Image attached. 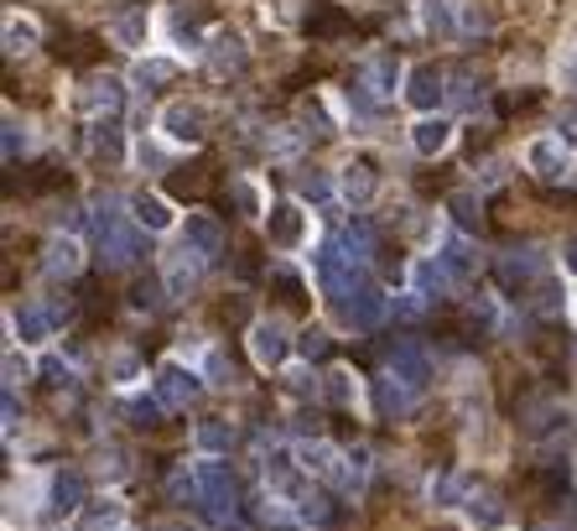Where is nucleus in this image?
Returning <instances> with one entry per match:
<instances>
[{"mask_svg": "<svg viewBox=\"0 0 577 531\" xmlns=\"http://www.w3.org/2000/svg\"><path fill=\"white\" fill-rule=\"evenodd\" d=\"M94 235L104 245V266H136L146 256V235H141L136 219H125V208L120 204H100L94 214Z\"/></svg>", "mask_w": 577, "mask_h": 531, "instance_id": "f257e3e1", "label": "nucleus"}, {"mask_svg": "<svg viewBox=\"0 0 577 531\" xmlns=\"http://www.w3.org/2000/svg\"><path fill=\"white\" fill-rule=\"evenodd\" d=\"M312 276H318V287H323L328 297H349V292H359L354 287V256H349L339 241H328V245L312 251Z\"/></svg>", "mask_w": 577, "mask_h": 531, "instance_id": "f03ea898", "label": "nucleus"}, {"mask_svg": "<svg viewBox=\"0 0 577 531\" xmlns=\"http://www.w3.org/2000/svg\"><path fill=\"white\" fill-rule=\"evenodd\" d=\"M395 84H401V63H395L391 52H374V58H364L354 73V100L359 104H380L391 100Z\"/></svg>", "mask_w": 577, "mask_h": 531, "instance_id": "7ed1b4c3", "label": "nucleus"}, {"mask_svg": "<svg viewBox=\"0 0 577 531\" xmlns=\"http://www.w3.org/2000/svg\"><path fill=\"white\" fill-rule=\"evenodd\" d=\"M385 365H391V376L401 380V386H411L416 396H422L426 386H432V360H426V349H422V344L401 339V344L391 349V355H385Z\"/></svg>", "mask_w": 577, "mask_h": 531, "instance_id": "20e7f679", "label": "nucleus"}, {"mask_svg": "<svg viewBox=\"0 0 577 531\" xmlns=\"http://www.w3.org/2000/svg\"><path fill=\"white\" fill-rule=\"evenodd\" d=\"M84 500V474L79 469H58L48 480V500H42V521H69Z\"/></svg>", "mask_w": 577, "mask_h": 531, "instance_id": "39448f33", "label": "nucleus"}, {"mask_svg": "<svg viewBox=\"0 0 577 531\" xmlns=\"http://www.w3.org/2000/svg\"><path fill=\"white\" fill-rule=\"evenodd\" d=\"M198 506H204L208 515H229L235 511V474L224 469V463H204L198 469Z\"/></svg>", "mask_w": 577, "mask_h": 531, "instance_id": "423d86ee", "label": "nucleus"}, {"mask_svg": "<svg viewBox=\"0 0 577 531\" xmlns=\"http://www.w3.org/2000/svg\"><path fill=\"white\" fill-rule=\"evenodd\" d=\"M266 235H271V251H302L307 245V214L297 204H271Z\"/></svg>", "mask_w": 577, "mask_h": 531, "instance_id": "0eeeda50", "label": "nucleus"}, {"mask_svg": "<svg viewBox=\"0 0 577 531\" xmlns=\"http://www.w3.org/2000/svg\"><path fill=\"white\" fill-rule=\"evenodd\" d=\"M198 391H204V380L193 376V370H183V365H162V370H156V401L167 411L198 401Z\"/></svg>", "mask_w": 577, "mask_h": 531, "instance_id": "6e6552de", "label": "nucleus"}, {"mask_svg": "<svg viewBox=\"0 0 577 531\" xmlns=\"http://www.w3.org/2000/svg\"><path fill=\"white\" fill-rule=\"evenodd\" d=\"M208 110L204 104H193V100H172L167 110H162V131H167L172 141H187V146H193V141H204V131H208Z\"/></svg>", "mask_w": 577, "mask_h": 531, "instance_id": "1a4fd4ad", "label": "nucleus"}, {"mask_svg": "<svg viewBox=\"0 0 577 531\" xmlns=\"http://www.w3.org/2000/svg\"><path fill=\"white\" fill-rule=\"evenodd\" d=\"M526 167L536 172V177H567V167H573V152H567V141L557 136H536L526 146Z\"/></svg>", "mask_w": 577, "mask_h": 531, "instance_id": "9d476101", "label": "nucleus"}, {"mask_svg": "<svg viewBox=\"0 0 577 531\" xmlns=\"http://www.w3.org/2000/svg\"><path fill=\"white\" fill-rule=\"evenodd\" d=\"M250 355L260 370H281L291 355V334L281 324H255L250 328Z\"/></svg>", "mask_w": 577, "mask_h": 531, "instance_id": "9b49d317", "label": "nucleus"}, {"mask_svg": "<svg viewBox=\"0 0 577 531\" xmlns=\"http://www.w3.org/2000/svg\"><path fill=\"white\" fill-rule=\"evenodd\" d=\"M204 266H208V261L198 256V251H193L187 241L177 245V251L167 256V276H162V287H167V297H183V292L198 287V276H204Z\"/></svg>", "mask_w": 577, "mask_h": 531, "instance_id": "f8f14e48", "label": "nucleus"}, {"mask_svg": "<svg viewBox=\"0 0 577 531\" xmlns=\"http://www.w3.org/2000/svg\"><path fill=\"white\" fill-rule=\"evenodd\" d=\"M385 292L380 287H359L349 303H343V324L354 328V334H370V328H380V318H385Z\"/></svg>", "mask_w": 577, "mask_h": 531, "instance_id": "ddd939ff", "label": "nucleus"}, {"mask_svg": "<svg viewBox=\"0 0 577 531\" xmlns=\"http://www.w3.org/2000/svg\"><path fill=\"white\" fill-rule=\"evenodd\" d=\"M494 276H499V287L509 292V297H521L526 287H536V276H542V256L536 251H521V256H505L499 266H494Z\"/></svg>", "mask_w": 577, "mask_h": 531, "instance_id": "4468645a", "label": "nucleus"}, {"mask_svg": "<svg viewBox=\"0 0 577 531\" xmlns=\"http://www.w3.org/2000/svg\"><path fill=\"white\" fill-rule=\"evenodd\" d=\"M442 94H447V84H442V73H437V69H426V63H422V69H411V73H406V104H411V110L432 115Z\"/></svg>", "mask_w": 577, "mask_h": 531, "instance_id": "2eb2a0df", "label": "nucleus"}, {"mask_svg": "<svg viewBox=\"0 0 577 531\" xmlns=\"http://www.w3.org/2000/svg\"><path fill=\"white\" fill-rule=\"evenodd\" d=\"M89 156L104 162V167H120L125 162V136H120V125L110 115H100V121L89 125Z\"/></svg>", "mask_w": 577, "mask_h": 531, "instance_id": "dca6fc26", "label": "nucleus"}, {"mask_svg": "<svg viewBox=\"0 0 577 531\" xmlns=\"http://www.w3.org/2000/svg\"><path fill=\"white\" fill-rule=\"evenodd\" d=\"M120 104H125V89H120L110 73H104V79H89V84L79 89V110H89L94 121H100V115H115Z\"/></svg>", "mask_w": 577, "mask_h": 531, "instance_id": "f3484780", "label": "nucleus"}, {"mask_svg": "<svg viewBox=\"0 0 577 531\" xmlns=\"http://www.w3.org/2000/svg\"><path fill=\"white\" fill-rule=\"evenodd\" d=\"M411 146H416V156H442L447 146H453V121L422 115V121L411 125Z\"/></svg>", "mask_w": 577, "mask_h": 531, "instance_id": "a211bd4d", "label": "nucleus"}, {"mask_svg": "<svg viewBox=\"0 0 577 531\" xmlns=\"http://www.w3.org/2000/svg\"><path fill=\"white\" fill-rule=\"evenodd\" d=\"M183 241L198 251L204 261H214L224 251V229H219V219H208V214H187V224H183Z\"/></svg>", "mask_w": 577, "mask_h": 531, "instance_id": "6ab92c4d", "label": "nucleus"}, {"mask_svg": "<svg viewBox=\"0 0 577 531\" xmlns=\"http://www.w3.org/2000/svg\"><path fill=\"white\" fill-rule=\"evenodd\" d=\"M374 183H380V177H374V162H349V167H343V177H339L343 198H349L354 208H364L374 198Z\"/></svg>", "mask_w": 577, "mask_h": 531, "instance_id": "aec40b11", "label": "nucleus"}, {"mask_svg": "<svg viewBox=\"0 0 577 531\" xmlns=\"http://www.w3.org/2000/svg\"><path fill=\"white\" fill-rule=\"evenodd\" d=\"M131 219H136L141 229H172L177 214H172L167 198H156V193H136V198H131Z\"/></svg>", "mask_w": 577, "mask_h": 531, "instance_id": "412c9836", "label": "nucleus"}, {"mask_svg": "<svg viewBox=\"0 0 577 531\" xmlns=\"http://www.w3.org/2000/svg\"><path fill=\"white\" fill-rule=\"evenodd\" d=\"M146 32H152L146 6H131V11H120V17L110 21V37H115L120 48H141V42H146Z\"/></svg>", "mask_w": 577, "mask_h": 531, "instance_id": "4be33fe9", "label": "nucleus"}, {"mask_svg": "<svg viewBox=\"0 0 577 531\" xmlns=\"http://www.w3.org/2000/svg\"><path fill=\"white\" fill-rule=\"evenodd\" d=\"M11 328H17L21 344H48L52 339V313L48 308H17L11 313Z\"/></svg>", "mask_w": 577, "mask_h": 531, "instance_id": "5701e85b", "label": "nucleus"}, {"mask_svg": "<svg viewBox=\"0 0 577 531\" xmlns=\"http://www.w3.org/2000/svg\"><path fill=\"white\" fill-rule=\"evenodd\" d=\"M302 469L307 474H323V480H343V453L333 443H307L302 448Z\"/></svg>", "mask_w": 577, "mask_h": 531, "instance_id": "b1692460", "label": "nucleus"}, {"mask_svg": "<svg viewBox=\"0 0 577 531\" xmlns=\"http://www.w3.org/2000/svg\"><path fill=\"white\" fill-rule=\"evenodd\" d=\"M447 282H453V272L442 266V256H426L411 266V287L422 292V297H437V292H447Z\"/></svg>", "mask_w": 577, "mask_h": 531, "instance_id": "393cba45", "label": "nucleus"}, {"mask_svg": "<svg viewBox=\"0 0 577 531\" xmlns=\"http://www.w3.org/2000/svg\"><path fill=\"white\" fill-rule=\"evenodd\" d=\"M463 515H468V527L474 531H499L505 527V506L494 496H468L463 500Z\"/></svg>", "mask_w": 577, "mask_h": 531, "instance_id": "a878e982", "label": "nucleus"}, {"mask_svg": "<svg viewBox=\"0 0 577 531\" xmlns=\"http://www.w3.org/2000/svg\"><path fill=\"white\" fill-rule=\"evenodd\" d=\"M422 21L426 32H437L442 42L458 37V0H422Z\"/></svg>", "mask_w": 577, "mask_h": 531, "instance_id": "bb28decb", "label": "nucleus"}, {"mask_svg": "<svg viewBox=\"0 0 577 531\" xmlns=\"http://www.w3.org/2000/svg\"><path fill=\"white\" fill-rule=\"evenodd\" d=\"M84 266V251H79V241H52L48 256H42V272L48 276H73Z\"/></svg>", "mask_w": 577, "mask_h": 531, "instance_id": "cd10ccee", "label": "nucleus"}, {"mask_svg": "<svg viewBox=\"0 0 577 531\" xmlns=\"http://www.w3.org/2000/svg\"><path fill=\"white\" fill-rule=\"evenodd\" d=\"M6 527L17 531V527H32V500H37V480H21V484H11L6 490Z\"/></svg>", "mask_w": 577, "mask_h": 531, "instance_id": "c85d7f7f", "label": "nucleus"}, {"mask_svg": "<svg viewBox=\"0 0 577 531\" xmlns=\"http://www.w3.org/2000/svg\"><path fill=\"white\" fill-rule=\"evenodd\" d=\"M339 245H343V251H349V256H354V261H364V256H370V251H374V224L364 219V214H354V219L343 224Z\"/></svg>", "mask_w": 577, "mask_h": 531, "instance_id": "c756f323", "label": "nucleus"}, {"mask_svg": "<svg viewBox=\"0 0 577 531\" xmlns=\"http://www.w3.org/2000/svg\"><path fill=\"white\" fill-rule=\"evenodd\" d=\"M567 422H573V417H567L561 407H546V401H536V407H530V417H526V432H530V438H552V432H567Z\"/></svg>", "mask_w": 577, "mask_h": 531, "instance_id": "7c9ffc66", "label": "nucleus"}, {"mask_svg": "<svg viewBox=\"0 0 577 531\" xmlns=\"http://www.w3.org/2000/svg\"><path fill=\"white\" fill-rule=\"evenodd\" d=\"M437 256H442V266H447L453 276H468V272H474V251H468V241H463L458 229H453V235H442Z\"/></svg>", "mask_w": 577, "mask_h": 531, "instance_id": "2f4dec72", "label": "nucleus"}, {"mask_svg": "<svg viewBox=\"0 0 577 531\" xmlns=\"http://www.w3.org/2000/svg\"><path fill=\"white\" fill-rule=\"evenodd\" d=\"M266 484H271L276 496H302V480H297V469H291L287 453H271V459H266Z\"/></svg>", "mask_w": 577, "mask_h": 531, "instance_id": "473e14b6", "label": "nucleus"}, {"mask_svg": "<svg viewBox=\"0 0 577 531\" xmlns=\"http://www.w3.org/2000/svg\"><path fill=\"white\" fill-rule=\"evenodd\" d=\"M468 496H474V480L468 474H442V480H432V500L437 506H463Z\"/></svg>", "mask_w": 577, "mask_h": 531, "instance_id": "72a5a7b5", "label": "nucleus"}, {"mask_svg": "<svg viewBox=\"0 0 577 531\" xmlns=\"http://www.w3.org/2000/svg\"><path fill=\"white\" fill-rule=\"evenodd\" d=\"M84 531H125V506H120V500H100V506L84 515Z\"/></svg>", "mask_w": 577, "mask_h": 531, "instance_id": "f704fd0d", "label": "nucleus"}, {"mask_svg": "<svg viewBox=\"0 0 577 531\" xmlns=\"http://www.w3.org/2000/svg\"><path fill=\"white\" fill-rule=\"evenodd\" d=\"M214 69L229 73V69H245V42L235 32H219L214 37Z\"/></svg>", "mask_w": 577, "mask_h": 531, "instance_id": "c9c22d12", "label": "nucleus"}, {"mask_svg": "<svg viewBox=\"0 0 577 531\" xmlns=\"http://www.w3.org/2000/svg\"><path fill=\"white\" fill-rule=\"evenodd\" d=\"M193 443L204 448V453H229V443H235V428H229V422H198Z\"/></svg>", "mask_w": 577, "mask_h": 531, "instance_id": "e433bc0d", "label": "nucleus"}, {"mask_svg": "<svg viewBox=\"0 0 577 531\" xmlns=\"http://www.w3.org/2000/svg\"><path fill=\"white\" fill-rule=\"evenodd\" d=\"M37 48V21L11 17L6 21V52H32Z\"/></svg>", "mask_w": 577, "mask_h": 531, "instance_id": "4c0bfd02", "label": "nucleus"}, {"mask_svg": "<svg viewBox=\"0 0 577 531\" xmlns=\"http://www.w3.org/2000/svg\"><path fill=\"white\" fill-rule=\"evenodd\" d=\"M172 37H177V42H183V48H198V11H193V17H187V6L183 0H177V6H172Z\"/></svg>", "mask_w": 577, "mask_h": 531, "instance_id": "58836bf2", "label": "nucleus"}, {"mask_svg": "<svg viewBox=\"0 0 577 531\" xmlns=\"http://www.w3.org/2000/svg\"><path fill=\"white\" fill-rule=\"evenodd\" d=\"M447 100L458 104V110H474V104L484 100V89H478V79H468V73H458V79L447 84Z\"/></svg>", "mask_w": 577, "mask_h": 531, "instance_id": "ea45409f", "label": "nucleus"}, {"mask_svg": "<svg viewBox=\"0 0 577 531\" xmlns=\"http://www.w3.org/2000/svg\"><path fill=\"white\" fill-rule=\"evenodd\" d=\"M323 391H328V401L349 407V401H354V376H349V370H328V376H323Z\"/></svg>", "mask_w": 577, "mask_h": 531, "instance_id": "a19ab883", "label": "nucleus"}, {"mask_svg": "<svg viewBox=\"0 0 577 531\" xmlns=\"http://www.w3.org/2000/svg\"><path fill=\"white\" fill-rule=\"evenodd\" d=\"M172 73H177V63H172V58H141L136 79L152 89V84H162V79H172Z\"/></svg>", "mask_w": 577, "mask_h": 531, "instance_id": "79ce46f5", "label": "nucleus"}, {"mask_svg": "<svg viewBox=\"0 0 577 531\" xmlns=\"http://www.w3.org/2000/svg\"><path fill=\"white\" fill-rule=\"evenodd\" d=\"M490 27V17L478 11L474 0H458V37H474V32H484Z\"/></svg>", "mask_w": 577, "mask_h": 531, "instance_id": "37998d69", "label": "nucleus"}, {"mask_svg": "<svg viewBox=\"0 0 577 531\" xmlns=\"http://www.w3.org/2000/svg\"><path fill=\"white\" fill-rule=\"evenodd\" d=\"M204 370H208V386H229V380H235V365L224 360L219 349H208V360H204Z\"/></svg>", "mask_w": 577, "mask_h": 531, "instance_id": "c03bdc74", "label": "nucleus"}, {"mask_svg": "<svg viewBox=\"0 0 577 531\" xmlns=\"http://www.w3.org/2000/svg\"><path fill=\"white\" fill-rule=\"evenodd\" d=\"M453 224H458V229H474V224H478V204L468 198V193L453 198Z\"/></svg>", "mask_w": 577, "mask_h": 531, "instance_id": "a18cd8bd", "label": "nucleus"}, {"mask_svg": "<svg viewBox=\"0 0 577 531\" xmlns=\"http://www.w3.org/2000/svg\"><path fill=\"white\" fill-rule=\"evenodd\" d=\"M302 355H307V360H323V355H328V334L307 328V334H302Z\"/></svg>", "mask_w": 577, "mask_h": 531, "instance_id": "49530a36", "label": "nucleus"}, {"mask_svg": "<svg viewBox=\"0 0 577 531\" xmlns=\"http://www.w3.org/2000/svg\"><path fill=\"white\" fill-rule=\"evenodd\" d=\"M32 376V365L21 360V355H6V386H17V380Z\"/></svg>", "mask_w": 577, "mask_h": 531, "instance_id": "de8ad7c7", "label": "nucleus"}, {"mask_svg": "<svg viewBox=\"0 0 577 531\" xmlns=\"http://www.w3.org/2000/svg\"><path fill=\"white\" fill-rule=\"evenodd\" d=\"M156 292H162V287H156V282H141V287L131 292V303H136V308H156V303H162Z\"/></svg>", "mask_w": 577, "mask_h": 531, "instance_id": "09e8293b", "label": "nucleus"}, {"mask_svg": "<svg viewBox=\"0 0 577 531\" xmlns=\"http://www.w3.org/2000/svg\"><path fill=\"white\" fill-rule=\"evenodd\" d=\"M239 204H245V214H260V193H255V183H235Z\"/></svg>", "mask_w": 577, "mask_h": 531, "instance_id": "8fccbe9b", "label": "nucleus"}, {"mask_svg": "<svg viewBox=\"0 0 577 531\" xmlns=\"http://www.w3.org/2000/svg\"><path fill=\"white\" fill-rule=\"evenodd\" d=\"M561 84L567 89H577V42L567 48V58H561Z\"/></svg>", "mask_w": 577, "mask_h": 531, "instance_id": "3c124183", "label": "nucleus"}, {"mask_svg": "<svg viewBox=\"0 0 577 531\" xmlns=\"http://www.w3.org/2000/svg\"><path fill=\"white\" fill-rule=\"evenodd\" d=\"M302 515H307V521H318V527H323V521H328V506H323V500H318V496H307Z\"/></svg>", "mask_w": 577, "mask_h": 531, "instance_id": "603ef678", "label": "nucleus"}, {"mask_svg": "<svg viewBox=\"0 0 577 531\" xmlns=\"http://www.w3.org/2000/svg\"><path fill=\"white\" fill-rule=\"evenodd\" d=\"M302 193L307 198H328V177H302Z\"/></svg>", "mask_w": 577, "mask_h": 531, "instance_id": "864d4df0", "label": "nucleus"}, {"mask_svg": "<svg viewBox=\"0 0 577 531\" xmlns=\"http://www.w3.org/2000/svg\"><path fill=\"white\" fill-rule=\"evenodd\" d=\"M561 266H567V272H577V235L561 245Z\"/></svg>", "mask_w": 577, "mask_h": 531, "instance_id": "5fc2aeb1", "label": "nucleus"}, {"mask_svg": "<svg viewBox=\"0 0 577 531\" xmlns=\"http://www.w3.org/2000/svg\"><path fill=\"white\" fill-rule=\"evenodd\" d=\"M152 531H187L183 521H162V527H152Z\"/></svg>", "mask_w": 577, "mask_h": 531, "instance_id": "6e6d98bb", "label": "nucleus"}, {"mask_svg": "<svg viewBox=\"0 0 577 531\" xmlns=\"http://www.w3.org/2000/svg\"><path fill=\"white\" fill-rule=\"evenodd\" d=\"M219 531H245V527H219Z\"/></svg>", "mask_w": 577, "mask_h": 531, "instance_id": "4d7b16f0", "label": "nucleus"}]
</instances>
